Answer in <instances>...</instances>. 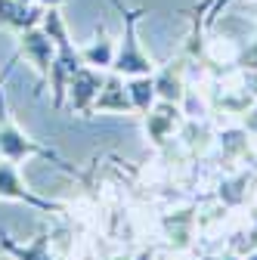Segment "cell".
<instances>
[{"mask_svg":"<svg viewBox=\"0 0 257 260\" xmlns=\"http://www.w3.org/2000/svg\"><path fill=\"white\" fill-rule=\"evenodd\" d=\"M84 59H87L90 65H100V69L115 62V47H112V41L106 38V31H100V41L90 44V47L84 50Z\"/></svg>","mask_w":257,"mask_h":260,"instance_id":"obj_7","label":"cell"},{"mask_svg":"<svg viewBox=\"0 0 257 260\" xmlns=\"http://www.w3.org/2000/svg\"><path fill=\"white\" fill-rule=\"evenodd\" d=\"M25 50L35 56V62L41 65V69H47L50 65V56H53V47H50V41L44 38V35H38V31H31V35L25 38Z\"/></svg>","mask_w":257,"mask_h":260,"instance_id":"obj_8","label":"cell"},{"mask_svg":"<svg viewBox=\"0 0 257 260\" xmlns=\"http://www.w3.org/2000/svg\"><path fill=\"white\" fill-rule=\"evenodd\" d=\"M96 109L100 112H131L134 103H131V93L121 84V78H109L96 96Z\"/></svg>","mask_w":257,"mask_h":260,"instance_id":"obj_4","label":"cell"},{"mask_svg":"<svg viewBox=\"0 0 257 260\" xmlns=\"http://www.w3.org/2000/svg\"><path fill=\"white\" fill-rule=\"evenodd\" d=\"M227 260H233V257H227Z\"/></svg>","mask_w":257,"mask_h":260,"instance_id":"obj_12","label":"cell"},{"mask_svg":"<svg viewBox=\"0 0 257 260\" xmlns=\"http://www.w3.org/2000/svg\"><path fill=\"white\" fill-rule=\"evenodd\" d=\"M155 93L162 96L165 103H180L183 100V81H180V69H165L155 78Z\"/></svg>","mask_w":257,"mask_h":260,"instance_id":"obj_5","label":"cell"},{"mask_svg":"<svg viewBox=\"0 0 257 260\" xmlns=\"http://www.w3.org/2000/svg\"><path fill=\"white\" fill-rule=\"evenodd\" d=\"M100 90H103V78L96 75V72H90V69H78V72L72 75V100H75V106H78L81 112L90 109V100L96 103Z\"/></svg>","mask_w":257,"mask_h":260,"instance_id":"obj_2","label":"cell"},{"mask_svg":"<svg viewBox=\"0 0 257 260\" xmlns=\"http://www.w3.org/2000/svg\"><path fill=\"white\" fill-rule=\"evenodd\" d=\"M50 4H59V0H50Z\"/></svg>","mask_w":257,"mask_h":260,"instance_id":"obj_10","label":"cell"},{"mask_svg":"<svg viewBox=\"0 0 257 260\" xmlns=\"http://www.w3.org/2000/svg\"><path fill=\"white\" fill-rule=\"evenodd\" d=\"M248 260H257V254H251V257H248Z\"/></svg>","mask_w":257,"mask_h":260,"instance_id":"obj_9","label":"cell"},{"mask_svg":"<svg viewBox=\"0 0 257 260\" xmlns=\"http://www.w3.org/2000/svg\"><path fill=\"white\" fill-rule=\"evenodd\" d=\"M254 242H257V233H254Z\"/></svg>","mask_w":257,"mask_h":260,"instance_id":"obj_11","label":"cell"},{"mask_svg":"<svg viewBox=\"0 0 257 260\" xmlns=\"http://www.w3.org/2000/svg\"><path fill=\"white\" fill-rule=\"evenodd\" d=\"M127 16V31H124V47H121V53L115 56V72L118 75H131V78H140V75H152V62H149V56L137 47V16L140 13H124Z\"/></svg>","mask_w":257,"mask_h":260,"instance_id":"obj_1","label":"cell"},{"mask_svg":"<svg viewBox=\"0 0 257 260\" xmlns=\"http://www.w3.org/2000/svg\"><path fill=\"white\" fill-rule=\"evenodd\" d=\"M180 112H177V103H162L158 109H149V115H146V130H149V137L155 140V143H165L168 140V134L177 127V118Z\"/></svg>","mask_w":257,"mask_h":260,"instance_id":"obj_3","label":"cell"},{"mask_svg":"<svg viewBox=\"0 0 257 260\" xmlns=\"http://www.w3.org/2000/svg\"><path fill=\"white\" fill-rule=\"evenodd\" d=\"M127 93H131L134 109L149 112V109H152V103H155V81H152L149 75H140V78H134L131 84H127Z\"/></svg>","mask_w":257,"mask_h":260,"instance_id":"obj_6","label":"cell"}]
</instances>
